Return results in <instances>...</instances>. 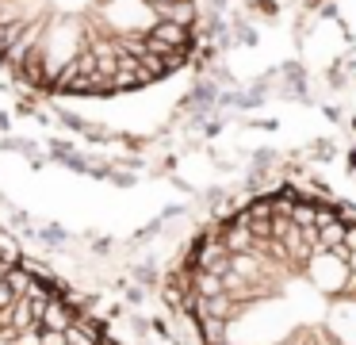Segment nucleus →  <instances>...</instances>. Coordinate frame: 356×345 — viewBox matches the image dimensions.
<instances>
[{
	"instance_id": "f03ea898",
	"label": "nucleus",
	"mask_w": 356,
	"mask_h": 345,
	"mask_svg": "<svg viewBox=\"0 0 356 345\" xmlns=\"http://www.w3.org/2000/svg\"><path fill=\"white\" fill-rule=\"evenodd\" d=\"M0 345H115L58 284L0 253Z\"/></svg>"
},
{
	"instance_id": "f257e3e1",
	"label": "nucleus",
	"mask_w": 356,
	"mask_h": 345,
	"mask_svg": "<svg viewBox=\"0 0 356 345\" xmlns=\"http://www.w3.org/2000/svg\"><path fill=\"white\" fill-rule=\"evenodd\" d=\"M195 50V0H0V61L39 92L119 96Z\"/></svg>"
}]
</instances>
